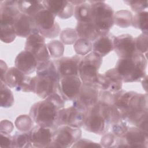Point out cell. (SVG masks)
I'll return each instance as SVG.
<instances>
[{
    "label": "cell",
    "mask_w": 148,
    "mask_h": 148,
    "mask_svg": "<svg viewBox=\"0 0 148 148\" xmlns=\"http://www.w3.org/2000/svg\"><path fill=\"white\" fill-rule=\"evenodd\" d=\"M65 101L58 92H54L42 101L33 104L29 116L36 124L55 130L58 111L65 107Z\"/></svg>",
    "instance_id": "cell-1"
},
{
    "label": "cell",
    "mask_w": 148,
    "mask_h": 148,
    "mask_svg": "<svg viewBox=\"0 0 148 148\" xmlns=\"http://www.w3.org/2000/svg\"><path fill=\"white\" fill-rule=\"evenodd\" d=\"M36 72L31 80V92L43 99L57 92L60 77L53 61L38 65Z\"/></svg>",
    "instance_id": "cell-2"
},
{
    "label": "cell",
    "mask_w": 148,
    "mask_h": 148,
    "mask_svg": "<svg viewBox=\"0 0 148 148\" xmlns=\"http://www.w3.org/2000/svg\"><path fill=\"white\" fill-rule=\"evenodd\" d=\"M112 104H107L98 101L86 113L83 125V128L88 132L103 135L106 134L110 126Z\"/></svg>",
    "instance_id": "cell-3"
},
{
    "label": "cell",
    "mask_w": 148,
    "mask_h": 148,
    "mask_svg": "<svg viewBox=\"0 0 148 148\" xmlns=\"http://www.w3.org/2000/svg\"><path fill=\"white\" fill-rule=\"evenodd\" d=\"M147 58L144 54L136 53L133 57L119 58L115 68L125 83L141 81L147 76Z\"/></svg>",
    "instance_id": "cell-4"
},
{
    "label": "cell",
    "mask_w": 148,
    "mask_h": 148,
    "mask_svg": "<svg viewBox=\"0 0 148 148\" xmlns=\"http://www.w3.org/2000/svg\"><path fill=\"white\" fill-rule=\"evenodd\" d=\"M102 64V57L93 51L83 57L79 69V76L83 84L98 88L101 76L98 70Z\"/></svg>",
    "instance_id": "cell-5"
},
{
    "label": "cell",
    "mask_w": 148,
    "mask_h": 148,
    "mask_svg": "<svg viewBox=\"0 0 148 148\" xmlns=\"http://www.w3.org/2000/svg\"><path fill=\"white\" fill-rule=\"evenodd\" d=\"M91 4V21L101 35L108 34L114 24V11L104 1H88Z\"/></svg>",
    "instance_id": "cell-6"
},
{
    "label": "cell",
    "mask_w": 148,
    "mask_h": 148,
    "mask_svg": "<svg viewBox=\"0 0 148 148\" xmlns=\"http://www.w3.org/2000/svg\"><path fill=\"white\" fill-rule=\"evenodd\" d=\"M147 93L142 94L132 91L127 103L125 120L135 126L147 114Z\"/></svg>",
    "instance_id": "cell-7"
},
{
    "label": "cell",
    "mask_w": 148,
    "mask_h": 148,
    "mask_svg": "<svg viewBox=\"0 0 148 148\" xmlns=\"http://www.w3.org/2000/svg\"><path fill=\"white\" fill-rule=\"evenodd\" d=\"M82 136L80 128L61 125L53 131V142L49 147L66 148L72 147Z\"/></svg>",
    "instance_id": "cell-8"
},
{
    "label": "cell",
    "mask_w": 148,
    "mask_h": 148,
    "mask_svg": "<svg viewBox=\"0 0 148 148\" xmlns=\"http://www.w3.org/2000/svg\"><path fill=\"white\" fill-rule=\"evenodd\" d=\"M55 18L53 13L45 9L34 17L39 34L45 38H54L60 35L61 28Z\"/></svg>",
    "instance_id": "cell-9"
},
{
    "label": "cell",
    "mask_w": 148,
    "mask_h": 148,
    "mask_svg": "<svg viewBox=\"0 0 148 148\" xmlns=\"http://www.w3.org/2000/svg\"><path fill=\"white\" fill-rule=\"evenodd\" d=\"M148 146V134L136 126L129 127L121 136L117 137L116 147H145Z\"/></svg>",
    "instance_id": "cell-10"
},
{
    "label": "cell",
    "mask_w": 148,
    "mask_h": 148,
    "mask_svg": "<svg viewBox=\"0 0 148 148\" xmlns=\"http://www.w3.org/2000/svg\"><path fill=\"white\" fill-rule=\"evenodd\" d=\"M24 50L33 54L37 61V65L50 60V56L45 43V38L39 33L32 34L26 39Z\"/></svg>",
    "instance_id": "cell-11"
},
{
    "label": "cell",
    "mask_w": 148,
    "mask_h": 148,
    "mask_svg": "<svg viewBox=\"0 0 148 148\" xmlns=\"http://www.w3.org/2000/svg\"><path fill=\"white\" fill-rule=\"evenodd\" d=\"M99 92L97 87L82 84L79 94L72 101L73 106L86 113L98 102Z\"/></svg>",
    "instance_id": "cell-12"
},
{
    "label": "cell",
    "mask_w": 148,
    "mask_h": 148,
    "mask_svg": "<svg viewBox=\"0 0 148 148\" xmlns=\"http://www.w3.org/2000/svg\"><path fill=\"white\" fill-rule=\"evenodd\" d=\"M86 117V113L77 109L74 106L63 108L57 114L55 128L66 125L75 127H82Z\"/></svg>",
    "instance_id": "cell-13"
},
{
    "label": "cell",
    "mask_w": 148,
    "mask_h": 148,
    "mask_svg": "<svg viewBox=\"0 0 148 148\" xmlns=\"http://www.w3.org/2000/svg\"><path fill=\"white\" fill-rule=\"evenodd\" d=\"M31 78L15 66L10 67L6 73L3 82L9 87L14 88L16 91L29 92H31Z\"/></svg>",
    "instance_id": "cell-14"
},
{
    "label": "cell",
    "mask_w": 148,
    "mask_h": 148,
    "mask_svg": "<svg viewBox=\"0 0 148 148\" xmlns=\"http://www.w3.org/2000/svg\"><path fill=\"white\" fill-rule=\"evenodd\" d=\"M82 82L79 76H71L61 78L57 86L60 95L66 101H73L79 94Z\"/></svg>",
    "instance_id": "cell-15"
},
{
    "label": "cell",
    "mask_w": 148,
    "mask_h": 148,
    "mask_svg": "<svg viewBox=\"0 0 148 148\" xmlns=\"http://www.w3.org/2000/svg\"><path fill=\"white\" fill-rule=\"evenodd\" d=\"M83 56L75 55L72 57H64L53 61L60 80L64 77L79 76L80 63Z\"/></svg>",
    "instance_id": "cell-16"
},
{
    "label": "cell",
    "mask_w": 148,
    "mask_h": 148,
    "mask_svg": "<svg viewBox=\"0 0 148 148\" xmlns=\"http://www.w3.org/2000/svg\"><path fill=\"white\" fill-rule=\"evenodd\" d=\"M114 50L119 58H131L136 53L135 39L130 34H122L114 36Z\"/></svg>",
    "instance_id": "cell-17"
},
{
    "label": "cell",
    "mask_w": 148,
    "mask_h": 148,
    "mask_svg": "<svg viewBox=\"0 0 148 148\" xmlns=\"http://www.w3.org/2000/svg\"><path fill=\"white\" fill-rule=\"evenodd\" d=\"M53 131L51 128L36 124L29 131L32 147H49L53 142Z\"/></svg>",
    "instance_id": "cell-18"
},
{
    "label": "cell",
    "mask_w": 148,
    "mask_h": 148,
    "mask_svg": "<svg viewBox=\"0 0 148 148\" xmlns=\"http://www.w3.org/2000/svg\"><path fill=\"white\" fill-rule=\"evenodd\" d=\"M42 2L45 9L61 19H68L74 13V6L69 1L45 0Z\"/></svg>",
    "instance_id": "cell-19"
},
{
    "label": "cell",
    "mask_w": 148,
    "mask_h": 148,
    "mask_svg": "<svg viewBox=\"0 0 148 148\" xmlns=\"http://www.w3.org/2000/svg\"><path fill=\"white\" fill-rule=\"evenodd\" d=\"M123 82L116 68H111L103 74H101L98 88L100 90L116 92L122 89Z\"/></svg>",
    "instance_id": "cell-20"
},
{
    "label": "cell",
    "mask_w": 148,
    "mask_h": 148,
    "mask_svg": "<svg viewBox=\"0 0 148 148\" xmlns=\"http://www.w3.org/2000/svg\"><path fill=\"white\" fill-rule=\"evenodd\" d=\"M14 29L17 36L27 38L30 35L39 33L34 17L21 13L16 18Z\"/></svg>",
    "instance_id": "cell-21"
},
{
    "label": "cell",
    "mask_w": 148,
    "mask_h": 148,
    "mask_svg": "<svg viewBox=\"0 0 148 148\" xmlns=\"http://www.w3.org/2000/svg\"><path fill=\"white\" fill-rule=\"evenodd\" d=\"M20 13L17 6V1H0L1 25H13Z\"/></svg>",
    "instance_id": "cell-22"
},
{
    "label": "cell",
    "mask_w": 148,
    "mask_h": 148,
    "mask_svg": "<svg viewBox=\"0 0 148 148\" xmlns=\"http://www.w3.org/2000/svg\"><path fill=\"white\" fill-rule=\"evenodd\" d=\"M14 65L16 68L28 75L36 71L37 61L31 53L24 50L17 55Z\"/></svg>",
    "instance_id": "cell-23"
},
{
    "label": "cell",
    "mask_w": 148,
    "mask_h": 148,
    "mask_svg": "<svg viewBox=\"0 0 148 148\" xmlns=\"http://www.w3.org/2000/svg\"><path fill=\"white\" fill-rule=\"evenodd\" d=\"M113 38L109 33L99 35L93 42L92 51L101 57H105L114 49Z\"/></svg>",
    "instance_id": "cell-24"
},
{
    "label": "cell",
    "mask_w": 148,
    "mask_h": 148,
    "mask_svg": "<svg viewBox=\"0 0 148 148\" xmlns=\"http://www.w3.org/2000/svg\"><path fill=\"white\" fill-rule=\"evenodd\" d=\"M75 30L80 38H83L90 42H94L101 35L91 21L77 22Z\"/></svg>",
    "instance_id": "cell-25"
},
{
    "label": "cell",
    "mask_w": 148,
    "mask_h": 148,
    "mask_svg": "<svg viewBox=\"0 0 148 148\" xmlns=\"http://www.w3.org/2000/svg\"><path fill=\"white\" fill-rule=\"evenodd\" d=\"M17 6L21 13L32 17L45 9L42 1H17Z\"/></svg>",
    "instance_id": "cell-26"
},
{
    "label": "cell",
    "mask_w": 148,
    "mask_h": 148,
    "mask_svg": "<svg viewBox=\"0 0 148 148\" xmlns=\"http://www.w3.org/2000/svg\"><path fill=\"white\" fill-rule=\"evenodd\" d=\"M75 17L77 22H87L91 21V9L89 2H84L75 6L74 8Z\"/></svg>",
    "instance_id": "cell-27"
},
{
    "label": "cell",
    "mask_w": 148,
    "mask_h": 148,
    "mask_svg": "<svg viewBox=\"0 0 148 148\" xmlns=\"http://www.w3.org/2000/svg\"><path fill=\"white\" fill-rule=\"evenodd\" d=\"M6 83L0 81V105L2 108H9L14 103V95Z\"/></svg>",
    "instance_id": "cell-28"
},
{
    "label": "cell",
    "mask_w": 148,
    "mask_h": 148,
    "mask_svg": "<svg viewBox=\"0 0 148 148\" xmlns=\"http://www.w3.org/2000/svg\"><path fill=\"white\" fill-rule=\"evenodd\" d=\"M133 15L127 10H120L114 13V24L120 28H128L132 25Z\"/></svg>",
    "instance_id": "cell-29"
},
{
    "label": "cell",
    "mask_w": 148,
    "mask_h": 148,
    "mask_svg": "<svg viewBox=\"0 0 148 148\" xmlns=\"http://www.w3.org/2000/svg\"><path fill=\"white\" fill-rule=\"evenodd\" d=\"M131 25L136 29H140L143 34L147 35L148 12L144 10L136 13V14L132 17Z\"/></svg>",
    "instance_id": "cell-30"
},
{
    "label": "cell",
    "mask_w": 148,
    "mask_h": 148,
    "mask_svg": "<svg viewBox=\"0 0 148 148\" xmlns=\"http://www.w3.org/2000/svg\"><path fill=\"white\" fill-rule=\"evenodd\" d=\"M16 132L13 136V147H32L29 132Z\"/></svg>",
    "instance_id": "cell-31"
},
{
    "label": "cell",
    "mask_w": 148,
    "mask_h": 148,
    "mask_svg": "<svg viewBox=\"0 0 148 148\" xmlns=\"http://www.w3.org/2000/svg\"><path fill=\"white\" fill-rule=\"evenodd\" d=\"M73 49L76 54L84 57L92 51V45L87 39L79 38L74 43Z\"/></svg>",
    "instance_id": "cell-32"
},
{
    "label": "cell",
    "mask_w": 148,
    "mask_h": 148,
    "mask_svg": "<svg viewBox=\"0 0 148 148\" xmlns=\"http://www.w3.org/2000/svg\"><path fill=\"white\" fill-rule=\"evenodd\" d=\"M50 56L53 58H61L64 53V46L63 43L58 40H53L46 44Z\"/></svg>",
    "instance_id": "cell-33"
},
{
    "label": "cell",
    "mask_w": 148,
    "mask_h": 148,
    "mask_svg": "<svg viewBox=\"0 0 148 148\" xmlns=\"http://www.w3.org/2000/svg\"><path fill=\"white\" fill-rule=\"evenodd\" d=\"M16 127L21 132H28L32 128L33 120L31 116L23 114L18 116L14 122Z\"/></svg>",
    "instance_id": "cell-34"
},
{
    "label": "cell",
    "mask_w": 148,
    "mask_h": 148,
    "mask_svg": "<svg viewBox=\"0 0 148 148\" xmlns=\"http://www.w3.org/2000/svg\"><path fill=\"white\" fill-rule=\"evenodd\" d=\"M77 34L75 29L66 28L60 34L61 42L65 45H72L77 40Z\"/></svg>",
    "instance_id": "cell-35"
},
{
    "label": "cell",
    "mask_w": 148,
    "mask_h": 148,
    "mask_svg": "<svg viewBox=\"0 0 148 148\" xmlns=\"http://www.w3.org/2000/svg\"><path fill=\"white\" fill-rule=\"evenodd\" d=\"M16 34L13 25H1V40L3 43H10L14 40Z\"/></svg>",
    "instance_id": "cell-36"
},
{
    "label": "cell",
    "mask_w": 148,
    "mask_h": 148,
    "mask_svg": "<svg viewBox=\"0 0 148 148\" xmlns=\"http://www.w3.org/2000/svg\"><path fill=\"white\" fill-rule=\"evenodd\" d=\"M128 123L124 119H120L110 124V127L112 130V132L116 136L120 137L123 135L127 131L128 127Z\"/></svg>",
    "instance_id": "cell-37"
},
{
    "label": "cell",
    "mask_w": 148,
    "mask_h": 148,
    "mask_svg": "<svg viewBox=\"0 0 148 148\" xmlns=\"http://www.w3.org/2000/svg\"><path fill=\"white\" fill-rule=\"evenodd\" d=\"M135 39V46L136 51L139 53L144 54L147 51V35L141 34Z\"/></svg>",
    "instance_id": "cell-38"
},
{
    "label": "cell",
    "mask_w": 148,
    "mask_h": 148,
    "mask_svg": "<svg viewBox=\"0 0 148 148\" xmlns=\"http://www.w3.org/2000/svg\"><path fill=\"white\" fill-rule=\"evenodd\" d=\"M124 2L130 6L131 9L136 13L144 11L147 8L148 4L147 1L141 0H128L124 1Z\"/></svg>",
    "instance_id": "cell-39"
},
{
    "label": "cell",
    "mask_w": 148,
    "mask_h": 148,
    "mask_svg": "<svg viewBox=\"0 0 148 148\" xmlns=\"http://www.w3.org/2000/svg\"><path fill=\"white\" fill-rule=\"evenodd\" d=\"M116 138L117 137L112 132L103 134L100 142L102 147H114Z\"/></svg>",
    "instance_id": "cell-40"
},
{
    "label": "cell",
    "mask_w": 148,
    "mask_h": 148,
    "mask_svg": "<svg viewBox=\"0 0 148 148\" xmlns=\"http://www.w3.org/2000/svg\"><path fill=\"white\" fill-rule=\"evenodd\" d=\"M72 147H102L100 143L94 142L91 140L86 139H80L75 142L72 146Z\"/></svg>",
    "instance_id": "cell-41"
},
{
    "label": "cell",
    "mask_w": 148,
    "mask_h": 148,
    "mask_svg": "<svg viewBox=\"0 0 148 148\" xmlns=\"http://www.w3.org/2000/svg\"><path fill=\"white\" fill-rule=\"evenodd\" d=\"M1 134V147H13V136L10 134Z\"/></svg>",
    "instance_id": "cell-42"
},
{
    "label": "cell",
    "mask_w": 148,
    "mask_h": 148,
    "mask_svg": "<svg viewBox=\"0 0 148 148\" xmlns=\"http://www.w3.org/2000/svg\"><path fill=\"white\" fill-rule=\"evenodd\" d=\"M13 128V124L11 121L8 120H3L1 121L0 133L10 134L12 132Z\"/></svg>",
    "instance_id": "cell-43"
},
{
    "label": "cell",
    "mask_w": 148,
    "mask_h": 148,
    "mask_svg": "<svg viewBox=\"0 0 148 148\" xmlns=\"http://www.w3.org/2000/svg\"><path fill=\"white\" fill-rule=\"evenodd\" d=\"M147 115L148 114H145L136 124L135 125L140 130L143 131L144 132L148 134V125H147Z\"/></svg>",
    "instance_id": "cell-44"
},
{
    "label": "cell",
    "mask_w": 148,
    "mask_h": 148,
    "mask_svg": "<svg viewBox=\"0 0 148 148\" xmlns=\"http://www.w3.org/2000/svg\"><path fill=\"white\" fill-rule=\"evenodd\" d=\"M0 71H1V82H4L5 77L6 73L8 70V67L7 64L5 62H4L2 60H1V64H0Z\"/></svg>",
    "instance_id": "cell-45"
},
{
    "label": "cell",
    "mask_w": 148,
    "mask_h": 148,
    "mask_svg": "<svg viewBox=\"0 0 148 148\" xmlns=\"http://www.w3.org/2000/svg\"><path fill=\"white\" fill-rule=\"evenodd\" d=\"M142 85L143 88L145 90V91L147 93V76H146L142 80Z\"/></svg>",
    "instance_id": "cell-46"
}]
</instances>
